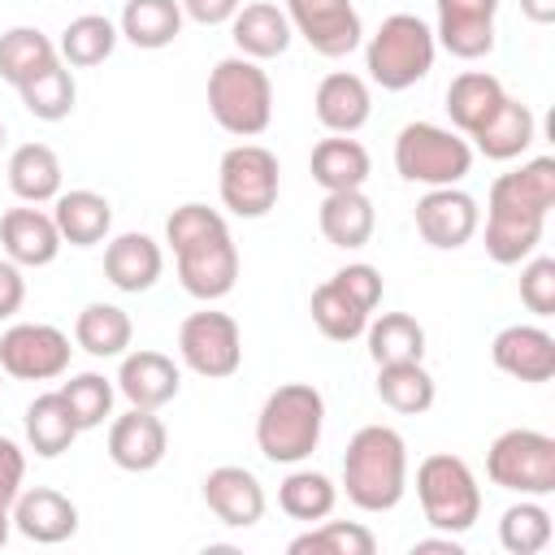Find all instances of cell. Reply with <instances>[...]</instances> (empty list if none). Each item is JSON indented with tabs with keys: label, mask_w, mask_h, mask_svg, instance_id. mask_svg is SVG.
Listing matches in <instances>:
<instances>
[{
	"label": "cell",
	"mask_w": 555,
	"mask_h": 555,
	"mask_svg": "<svg viewBox=\"0 0 555 555\" xmlns=\"http://www.w3.org/2000/svg\"><path fill=\"white\" fill-rule=\"evenodd\" d=\"M22 95V108L39 121H65L78 104V82H74V69L65 61L48 65L39 78H30L26 87H17Z\"/></svg>",
	"instance_id": "40"
},
{
	"label": "cell",
	"mask_w": 555,
	"mask_h": 555,
	"mask_svg": "<svg viewBox=\"0 0 555 555\" xmlns=\"http://www.w3.org/2000/svg\"><path fill=\"white\" fill-rule=\"evenodd\" d=\"M182 4L178 0H126L117 30L126 43L143 48V52H160L182 35Z\"/></svg>",
	"instance_id": "31"
},
{
	"label": "cell",
	"mask_w": 555,
	"mask_h": 555,
	"mask_svg": "<svg viewBox=\"0 0 555 555\" xmlns=\"http://www.w3.org/2000/svg\"><path fill=\"white\" fill-rule=\"evenodd\" d=\"M334 503H338V486L321 468H295L291 464V473L278 481V507L291 520H304V525L325 520L334 512Z\"/></svg>",
	"instance_id": "39"
},
{
	"label": "cell",
	"mask_w": 555,
	"mask_h": 555,
	"mask_svg": "<svg viewBox=\"0 0 555 555\" xmlns=\"http://www.w3.org/2000/svg\"><path fill=\"white\" fill-rule=\"evenodd\" d=\"M221 230H230L225 217H221L217 208L191 199V204H178V208L169 212V221H165V243H169V251H182L186 243H199V238L221 234Z\"/></svg>",
	"instance_id": "45"
},
{
	"label": "cell",
	"mask_w": 555,
	"mask_h": 555,
	"mask_svg": "<svg viewBox=\"0 0 555 555\" xmlns=\"http://www.w3.org/2000/svg\"><path fill=\"white\" fill-rule=\"evenodd\" d=\"M208 113L234 139H256L273 121V82L251 56H221L208 74Z\"/></svg>",
	"instance_id": "3"
},
{
	"label": "cell",
	"mask_w": 555,
	"mask_h": 555,
	"mask_svg": "<svg viewBox=\"0 0 555 555\" xmlns=\"http://www.w3.org/2000/svg\"><path fill=\"white\" fill-rule=\"evenodd\" d=\"M308 312H312V325L330 338V343H356L373 317V308H364L338 278L321 282L308 299Z\"/></svg>",
	"instance_id": "32"
},
{
	"label": "cell",
	"mask_w": 555,
	"mask_h": 555,
	"mask_svg": "<svg viewBox=\"0 0 555 555\" xmlns=\"http://www.w3.org/2000/svg\"><path fill=\"white\" fill-rule=\"evenodd\" d=\"M160 269H165V251H160V243H156L152 234H143V230H126V234L108 238V247H104V278H108L121 295H143V291H152L156 278H160Z\"/></svg>",
	"instance_id": "22"
},
{
	"label": "cell",
	"mask_w": 555,
	"mask_h": 555,
	"mask_svg": "<svg viewBox=\"0 0 555 555\" xmlns=\"http://www.w3.org/2000/svg\"><path fill=\"white\" fill-rule=\"evenodd\" d=\"M182 4V13L191 17V22H199V26H221V22H230L238 9H243V0H178Z\"/></svg>",
	"instance_id": "49"
},
{
	"label": "cell",
	"mask_w": 555,
	"mask_h": 555,
	"mask_svg": "<svg viewBox=\"0 0 555 555\" xmlns=\"http://www.w3.org/2000/svg\"><path fill=\"white\" fill-rule=\"evenodd\" d=\"M416 499L425 512V525L438 533H468L481 516V486L468 468V460L438 451L416 464Z\"/></svg>",
	"instance_id": "5"
},
{
	"label": "cell",
	"mask_w": 555,
	"mask_h": 555,
	"mask_svg": "<svg viewBox=\"0 0 555 555\" xmlns=\"http://www.w3.org/2000/svg\"><path fill=\"white\" fill-rule=\"evenodd\" d=\"M438 56L434 26L416 13H390L364 43V69L382 91H408L416 87Z\"/></svg>",
	"instance_id": "4"
},
{
	"label": "cell",
	"mask_w": 555,
	"mask_h": 555,
	"mask_svg": "<svg viewBox=\"0 0 555 555\" xmlns=\"http://www.w3.org/2000/svg\"><path fill=\"white\" fill-rule=\"evenodd\" d=\"M282 191V165L264 143H234L217 165V195L221 208L256 221L278 204Z\"/></svg>",
	"instance_id": "8"
},
{
	"label": "cell",
	"mask_w": 555,
	"mask_h": 555,
	"mask_svg": "<svg viewBox=\"0 0 555 555\" xmlns=\"http://www.w3.org/2000/svg\"><path fill=\"white\" fill-rule=\"evenodd\" d=\"M369 360L373 364H403V360H425V325L412 312H382L369 317L364 334Z\"/></svg>",
	"instance_id": "36"
},
{
	"label": "cell",
	"mask_w": 555,
	"mask_h": 555,
	"mask_svg": "<svg viewBox=\"0 0 555 555\" xmlns=\"http://www.w3.org/2000/svg\"><path fill=\"white\" fill-rule=\"evenodd\" d=\"M169 451V429L152 408H130L108 425V460L121 473H152Z\"/></svg>",
	"instance_id": "16"
},
{
	"label": "cell",
	"mask_w": 555,
	"mask_h": 555,
	"mask_svg": "<svg viewBox=\"0 0 555 555\" xmlns=\"http://www.w3.org/2000/svg\"><path fill=\"white\" fill-rule=\"evenodd\" d=\"M78 429H95L113 416V399H117V386L104 377V373H74L65 386H61Z\"/></svg>",
	"instance_id": "44"
},
{
	"label": "cell",
	"mask_w": 555,
	"mask_h": 555,
	"mask_svg": "<svg viewBox=\"0 0 555 555\" xmlns=\"http://www.w3.org/2000/svg\"><path fill=\"white\" fill-rule=\"evenodd\" d=\"M434 373L425 360H403V364H377V399L399 412V416H421L434 408Z\"/></svg>",
	"instance_id": "37"
},
{
	"label": "cell",
	"mask_w": 555,
	"mask_h": 555,
	"mask_svg": "<svg viewBox=\"0 0 555 555\" xmlns=\"http://www.w3.org/2000/svg\"><path fill=\"white\" fill-rule=\"evenodd\" d=\"M343 490L360 512H390L408 494V442L390 425H364L343 451Z\"/></svg>",
	"instance_id": "1"
},
{
	"label": "cell",
	"mask_w": 555,
	"mask_h": 555,
	"mask_svg": "<svg viewBox=\"0 0 555 555\" xmlns=\"http://www.w3.org/2000/svg\"><path fill=\"white\" fill-rule=\"evenodd\" d=\"M494 186L507 191V195H512L516 204H525V208L551 212V208H555V156H533V160H525L520 169L499 173Z\"/></svg>",
	"instance_id": "43"
},
{
	"label": "cell",
	"mask_w": 555,
	"mask_h": 555,
	"mask_svg": "<svg viewBox=\"0 0 555 555\" xmlns=\"http://www.w3.org/2000/svg\"><path fill=\"white\" fill-rule=\"evenodd\" d=\"M0 247L17 269H43L61 256L65 243L52 212H43L39 204H22L0 217Z\"/></svg>",
	"instance_id": "19"
},
{
	"label": "cell",
	"mask_w": 555,
	"mask_h": 555,
	"mask_svg": "<svg viewBox=\"0 0 555 555\" xmlns=\"http://www.w3.org/2000/svg\"><path fill=\"white\" fill-rule=\"evenodd\" d=\"M9 533H13V512H9V507H0V546L9 542Z\"/></svg>",
	"instance_id": "53"
},
{
	"label": "cell",
	"mask_w": 555,
	"mask_h": 555,
	"mask_svg": "<svg viewBox=\"0 0 555 555\" xmlns=\"http://www.w3.org/2000/svg\"><path fill=\"white\" fill-rule=\"evenodd\" d=\"M173 260H178V282L191 299H204V304L225 299L238 282V247H234L230 230L186 243L182 251H173Z\"/></svg>",
	"instance_id": "13"
},
{
	"label": "cell",
	"mask_w": 555,
	"mask_h": 555,
	"mask_svg": "<svg viewBox=\"0 0 555 555\" xmlns=\"http://www.w3.org/2000/svg\"><path fill=\"white\" fill-rule=\"evenodd\" d=\"M230 39L238 48V56H251V61H273L291 48L295 30L286 22V9L269 4V0H251L243 4L234 17H230Z\"/></svg>",
	"instance_id": "25"
},
{
	"label": "cell",
	"mask_w": 555,
	"mask_h": 555,
	"mask_svg": "<svg viewBox=\"0 0 555 555\" xmlns=\"http://www.w3.org/2000/svg\"><path fill=\"white\" fill-rule=\"evenodd\" d=\"M117 390L126 395L130 408H165L169 399H178L182 390V369L165 356V351H152V347H139V351H126L121 356V369H117Z\"/></svg>",
	"instance_id": "20"
},
{
	"label": "cell",
	"mask_w": 555,
	"mask_h": 555,
	"mask_svg": "<svg viewBox=\"0 0 555 555\" xmlns=\"http://www.w3.org/2000/svg\"><path fill=\"white\" fill-rule=\"evenodd\" d=\"M412 217H416V234L429 247H438V251L464 247L477 234V225H481L477 199L468 191H460V186H429L416 199V212Z\"/></svg>",
	"instance_id": "14"
},
{
	"label": "cell",
	"mask_w": 555,
	"mask_h": 555,
	"mask_svg": "<svg viewBox=\"0 0 555 555\" xmlns=\"http://www.w3.org/2000/svg\"><path fill=\"white\" fill-rule=\"evenodd\" d=\"M117 39H121V30H117L113 17H104V13H82V17H74V22L61 30L56 52H61V61H65L69 69H91V65H104V61L113 56Z\"/></svg>",
	"instance_id": "38"
},
{
	"label": "cell",
	"mask_w": 555,
	"mask_h": 555,
	"mask_svg": "<svg viewBox=\"0 0 555 555\" xmlns=\"http://www.w3.org/2000/svg\"><path fill=\"white\" fill-rule=\"evenodd\" d=\"M52 221L61 230V243H69V247H95L113 230V204L100 191H87V186L61 191L52 199Z\"/></svg>",
	"instance_id": "26"
},
{
	"label": "cell",
	"mask_w": 555,
	"mask_h": 555,
	"mask_svg": "<svg viewBox=\"0 0 555 555\" xmlns=\"http://www.w3.org/2000/svg\"><path fill=\"white\" fill-rule=\"evenodd\" d=\"M199 494H204L208 512L221 525H230V529H251L264 516V486L243 464H217V468H208Z\"/></svg>",
	"instance_id": "17"
},
{
	"label": "cell",
	"mask_w": 555,
	"mask_h": 555,
	"mask_svg": "<svg viewBox=\"0 0 555 555\" xmlns=\"http://www.w3.org/2000/svg\"><path fill=\"white\" fill-rule=\"evenodd\" d=\"M434 39L460 61H481L494 52L499 0H434Z\"/></svg>",
	"instance_id": "15"
},
{
	"label": "cell",
	"mask_w": 555,
	"mask_h": 555,
	"mask_svg": "<svg viewBox=\"0 0 555 555\" xmlns=\"http://www.w3.org/2000/svg\"><path fill=\"white\" fill-rule=\"evenodd\" d=\"M546 230V212L516 204L507 191H499L490 182V199H486V256L494 264H520L538 251Z\"/></svg>",
	"instance_id": "12"
},
{
	"label": "cell",
	"mask_w": 555,
	"mask_h": 555,
	"mask_svg": "<svg viewBox=\"0 0 555 555\" xmlns=\"http://www.w3.org/2000/svg\"><path fill=\"white\" fill-rule=\"evenodd\" d=\"M312 113L317 121L330 130V134H356L369 113H373V95H369V82L360 74H347V69H334L317 82V95H312Z\"/></svg>",
	"instance_id": "23"
},
{
	"label": "cell",
	"mask_w": 555,
	"mask_h": 555,
	"mask_svg": "<svg viewBox=\"0 0 555 555\" xmlns=\"http://www.w3.org/2000/svg\"><path fill=\"white\" fill-rule=\"evenodd\" d=\"M468 139H473V152H481L486 160H516V156H525V152L533 147V139H538V117H533L529 104L503 95V104H499Z\"/></svg>",
	"instance_id": "24"
},
{
	"label": "cell",
	"mask_w": 555,
	"mask_h": 555,
	"mask_svg": "<svg viewBox=\"0 0 555 555\" xmlns=\"http://www.w3.org/2000/svg\"><path fill=\"white\" fill-rule=\"evenodd\" d=\"M486 477L520 499H546L555 490V438L542 429H503L486 451Z\"/></svg>",
	"instance_id": "7"
},
{
	"label": "cell",
	"mask_w": 555,
	"mask_h": 555,
	"mask_svg": "<svg viewBox=\"0 0 555 555\" xmlns=\"http://www.w3.org/2000/svg\"><path fill=\"white\" fill-rule=\"evenodd\" d=\"M291 555H373L377 538L360 520H317L308 533L291 538Z\"/></svg>",
	"instance_id": "41"
},
{
	"label": "cell",
	"mask_w": 555,
	"mask_h": 555,
	"mask_svg": "<svg viewBox=\"0 0 555 555\" xmlns=\"http://www.w3.org/2000/svg\"><path fill=\"white\" fill-rule=\"evenodd\" d=\"M317 225H321V234H325L330 247L356 251V247H364L373 238L377 212H373V199L364 195V186H356V191H325L321 212H317Z\"/></svg>",
	"instance_id": "27"
},
{
	"label": "cell",
	"mask_w": 555,
	"mask_h": 555,
	"mask_svg": "<svg viewBox=\"0 0 555 555\" xmlns=\"http://www.w3.org/2000/svg\"><path fill=\"white\" fill-rule=\"evenodd\" d=\"M22 299H26V278H22V269L4 256V260H0V321H9V317L22 308Z\"/></svg>",
	"instance_id": "50"
},
{
	"label": "cell",
	"mask_w": 555,
	"mask_h": 555,
	"mask_svg": "<svg viewBox=\"0 0 555 555\" xmlns=\"http://www.w3.org/2000/svg\"><path fill=\"white\" fill-rule=\"evenodd\" d=\"M56 61H61V52H56V43L39 26H9L0 35V78L13 91L26 87L30 78H39Z\"/></svg>",
	"instance_id": "35"
},
{
	"label": "cell",
	"mask_w": 555,
	"mask_h": 555,
	"mask_svg": "<svg viewBox=\"0 0 555 555\" xmlns=\"http://www.w3.org/2000/svg\"><path fill=\"white\" fill-rule=\"evenodd\" d=\"M4 173H9V191L22 204H52L61 195V156L48 143H22V147H13Z\"/></svg>",
	"instance_id": "30"
},
{
	"label": "cell",
	"mask_w": 555,
	"mask_h": 555,
	"mask_svg": "<svg viewBox=\"0 0 555 555\" xmlns=\"http://www.w3.org/2000/svg\"><path fill=\"white\" fill-rule=\"evenodd\" d=\"M22 481H26V451L22 442L0 434V507H13V499L22 494Z\"/></svg>",
	"instance_id": "47"
},
{
	"label": "cell",
	"mask_w": 555,
	"mask_h": 555,
	"mask_svg": "<svg viewBox=\"0 0 555 555\" xmlns=\"http://www.w3.org/2000/svg\"><path fill=\"white\" fill-rule=\"evenodd\" d=\"M69 334L48 321H17L0 334V373L17 382H52L69 369Z\"/></svg>",
	"instance_id": "10"
},
{
	"label": "cell",
	"mask_w": 555,
	"mask_h": 555,
	"mask_svg": "<svg viewBox=\"0 0 555 555\" xmlns=\"http://www.w3.org/2000/svg\"><path fill=\"white\" fill-rule=\"evenodd\" d=\"M490 360L499 373L542 386L555 377V338L542 325H503L490 343Z\"/></svg>",
	"instance_id": "18"
},
{
	"label": "cell",
	"mask_w": 555,
	"mask_h": 555,
	"mask_svg": "<svg viewBox=\"0 0 555 555\" xmlns=\"http://www.w3.org/2000/svg\"><path fill=\"white\" fill-rule=\"evenodd\" d=\"M395 169L403 182L429 186H460L473 169V143L460 130L434 121H408L395 134Z\"/></svg>",
	"instance_id": "6"
},
{
	"label": "cell",
	"mask_w": 555,
	"mask_h": 555,
	"mask_svg": "<svg viewBox=\"0 0 555 555\" xmlns=\"http://www.w3.org/2000/svg\"><path fill=\"white\" fill-rule=\"evenodd\" d=\"M503 82L494 78V74H486V69H464V74H455L451 78V87H447V117H451V126L468 139L499 104H503Z\"/></svg>",
	"instance_id": "34"
},
{
	"label": "cell",
	"mask_w": 555,
	"mask_h": 555,
	"mask_svg": "<svg viewBox=\"0 0 555 555\" xmlns=\"http://www.w3.org/2000/svg\"><path fill=\"white\" fill-rule=\"evenodd\" d=\"M9 512H13V529L22 538L39 542V546H56V542H69L78 533V507H74V499H65L52 486L22 490Z\"/></svg>",
	"instance_id": "21"
},
{
	"label": "cell",
	"mask_w": 555,
	"mask_h": 555,
	"mask_svg": "<svg viewBox=\"0 0 555 555\" xmlns=\"http://www.w3.org/2000/svg\"><path fill=\"white\" fill-rule=\"evenodd\" d=\"M412 555H464V546H460V533H438L434 529V538L412 542Z\"/></svg>",
	"instance_id": "51"
},
{
	"label": "cell",
	"mask_w": 555,
	"mask_h": 555,
	"mask_svg": "<svg viewBox=\"0 0 555 555\" xmlns=\"http://www.w3.org/2000/svg\"><path fill=\"white\" fill-rule=\"evenodd\" d=\"M22 425H26V447H30L39 460H56V455H65V451L74 447V438L82 434L61 390H43V395H35V399L26 403Z\"/></svg>",
	"instance_id": "28"
},
{
	"label": "cell",
	"mask_w": 555,
	"mask_h": 555,
	"mask_svg": "<svg viewBox=\"0 0 555 555\" xmlns=\"http://www.w3.org/2000/svg\"><path fill=\"white\" fill-rule=\"evenodd\" d=\"M334 278H338V282H343V286H347L364 308H377V304H382L386 282H382V273H377L373 264H347V269H338Z\"/></svg>",
	"instance_id": "48"
},
{
	"label": "cell",
	"mask_w": 555,
	"mask_h": 555,
	"mask_svg": "<svg viewBox=\"0 0 555 555\" xmlns=\"http://www.w3.org/2000/svg\"><path fill=\"white\" fill-rule=\"evenodd\" d=\"M4 139H9V130H4V121H0V152H4Z\"/></svg>",
	"instance_id": "54"
},
{
	"label": "cell",
	"mask_w": 555,
	"mask_h": 555,
	"mask_svg": "<svg viewBox=\"0 0 555 555\" xmlns=\"http://www.w3.org/2000/svg\"><path fill=\"white\" fill-rule=\"evenodd\" d=\"M308 169L317 178L321 191H356L369 182L373 173V160H369V147L351 134H330L312 147L308 156Z\"/></svg>",
	"instance_id": "29"
},
{
	"label": "cell",
	"mask_w": 555,
	"mask_h": 555,
	"mask_svg": "<svg viewBox=\"0 0 555 555\" xmlns=\"http://www.w3.org/2000/svg\"><path fill=\"white\" fill-rule=\"evenodd\" d=\"M551 533H555L551 512L538 499H520L499 516V546L507 555H538V551H546Z\"/></svg>",
	"instance_id": "42"
},
{
	"label": "cell",
	"mask_w": 555,
	"mask_h": 555,
	"mask_svg": "<svg viewBox=\"0 0 555 555\" xmlns=\"http://www.w3.org/2000/svg\"><path fill=\"white\" fill-rule=\"evenodd\" d=\"M130 338H134V325H130L126 308H117V304L95 299L74 317V343L95 360H121Z\"/></svg>",
	"instance_id": "33"
},
{
	"label": "cell",
	"mask_w": 555,
	"mask_h": 555,
	"mask_svg": "<svg viewBox=\"0 0 555 555\" xmlns=\"http://www.w3.org/2000/svg\"><path fill=\"white\" fill-rule=\"evenodd\" d=\"M286 22L317 56L330 61L356 52L364 39V22L351 0H286Z\"/></svg>",
	"instance_id": "11"
},
{
	"label": "cell",
	"mask_w": 555,
	"mask_h": 555,
	"mask_svg": "<svg viewBox=\"0 0 555 555\" xmlns=\"http://www.w3.org/2000/svg\"><path fill=\"white\" fill-rule=\"evenodd\" d=\"M520 13H525L533 26H551V22H555V0H520Z\"/></svg>",
	"instance_id": "52"
},
{
	"label": "cell",
	"mask_w": 555,
	"mask_h": 555,
	"mask_svg": "<svg viewBox=\"0 0 555 555\" xmlns=\"http://www.w3.org/2000/svg\"><path fill=\"white\" fill-rule=\"evenodd\" d=\"M325 429V395L312 382H286L256 412V447L269 464H304Z\"/></svg>",
	"instance_id": "2"
},
{
	"label": "cell",
	"mask_w": 555,
	"mask_h": 555,
	"mask_svg": "<svg viewBox=\"0 0 555 555\" xmlns=\"http://www.w3.org/2000/svg\"><path fill=\"white\" fill-rule=\"evenodd\" d=\"M178 356L191 373L208 377V382H221V377H234L238 364H243V334H238V321L230 312H217V308H204V312H191L178 330Z\"/></svg>",
	"instance_id": "9"
},
{
	"label": "cell",
	"mask_w": 555,
	"mask_h": 555,
	"mask_svg": "<svg viewBox=\"0 0 555 555\" xmlns=\"http://www.w3.org/2000/svg\"><path fill=\"white\" fill-rule=\"evenodd\" d=\"M520 304L533 317L555 312V260L551 256H529L520 269Z\"/></svg>",
	"instance_id": "46"
}]
</instances>
